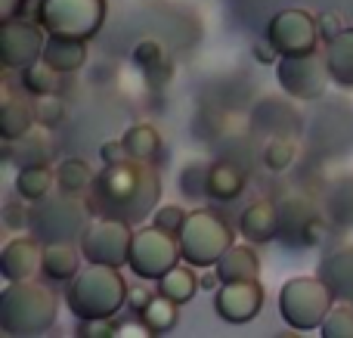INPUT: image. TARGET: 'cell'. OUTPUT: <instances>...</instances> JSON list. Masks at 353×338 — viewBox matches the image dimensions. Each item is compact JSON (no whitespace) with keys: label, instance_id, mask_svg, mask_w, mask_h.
<instances>
[{"label":"cell","instance_id":"6da1fadb","mask_svg":"<svg viewBox=\"0 0 353 338\" xmlns=\"http://www.w3.org/2000/svg\"><path fill=\"white\" fill-rule=\"evenodd\" d=\"M161 199V177L152 168V161L124 159L115 165H103L87 190L93 215L118 217L128 223H143L149 215H155Z\"/></svg>","mask_w":353,"mask_h":338},{"label":"cell","instance_id":"7a4b0ae2","mask_svg":"<svg viewBox=\"0 0 353 338\" xmlns=\"http://www.w3.org/2000/svg\"><path fill=\"white\" fill-rule=\"evenodd\" d=\"M59 314V298L41 279L6 283L0 292V332L10 338H31L50 332Z\"/></svg>","mask_w":353,"mask_h":338},{"label":"cell","instance_id":"3957f363","mask_svg":"<svg viewBox=\"0 0 353 338\" xmlns=\"http://www.w3.org/2000/svg\"><path fill=\"white\" fill-rule=\"evenodd\" d=\"M130 286L124 279L121 267L109 264H87L78 270V277L65 283V308L74 320H103L118 317L128 304Z\"/></svg>","mask_w":353,"mask_h":338},{"label":"cell","instance_id":"277c9868","mask_svg":"<svg viewBox=\"0 0 353 338\" xmlns=\"http://www.w3.org/2000/svg\"><path fill=\"white\" fill-rule=\"evenodd\" d=\"M90 221H93L90 202L81 199L78 192L59 190L31 202L28 233H34L43 246L47 242H78Z\"/></svg>","mask_w":353,"mask_h":338},{"label":"cell","instance_id":"5b68a950","mask_svg":"<svg viewBox=\"0 0 353 338\" xmlns=\"http://www.w3.org/2000/svg\"><path fill=\"white\" fill-rule=\"evenodd\" d=\"M180 252H183V261L199 270L205 267H214L223 252L236 242V233L232 227L226 223V217H220L217 211L211 208H195L186 215V223H183L180 233Z\"/></svg>","mask_w":353,"mask_h":338},{"label":"cell","instance_id":"8992f818","mask_svg":"<svg viewBox=\"0 0 353 338\" xmlns=\"http://www.w3.org/2000/svg\"><path fill=\"white\" fill-rule=\"evenodd\" d=\"M338 298L319 277H294L279 289V317L294 332H316Z\"/></svg>","mask_w":353,"mask_h":338},{"label":"cell","instance_id":"52a82bcc","mask_svg":"<svg viewBox=\"0 0 353 338\" xmlns=\"http://www.w3.org/2000/svg\"><path fill=\"white\" fill-rule=\"evenodd\" d=\"M109 3L105 0H37V22L47 34L90 41L103 31Z\"/></svg>","mask_w":353,"mask_h":338},{"label":"cell","instance_id":"ba28073f","mask_svg":"<svg viewBox=\"0 0 353 338\" xmlns=\"http://www.w3.org/2000/svg\"><path fill=\"white\" fill-rule=\"evenodd\" d=\"M183 261L180 252V236L168 233L161 227H140L134 230V242H130V273L137 279H149V283H159L168 270H174Z\"/></svg>","mask_w":353,"mask_h":338},{"label":"cell","instance_id":"9c48e42d","mask_svg":"<svg viewBox=\"0 0 353 338\" xmlns=\"http://www.w3.org/2000/svg\"><path fill=\"white\" fill-rule=\"evenodd\" d=\"M130 242H134V223L97 215L90 223H87V230L78 239V246H81V252H84L87 264L128 267Z\"/></svg>","mask_w":353,"mask_h":338},{"label":"cell","instance_id":"30bf717a","mask_svg":"<svg viewBox=\"0 0 353 338\" xmlns=\"http://www.w3.org/2000/svg\"><path fill=\"white\" fill-rule=\"evenodd\" d=\"M279 208V227H276V239L288 248H313L323 242L325 236V217L316 208L310 196H285L276 202Z\"/></svg>","mask_w":353,"mask_h":338},{"label":"cell","instance_id":"8fae6325","mask_svg":"<svg viewBox=\"0 0 353 338\" xmlns=\"http://www.w3.org/2000/svg\"><path fill=\"white\" fill-rule=\"evenodd\" d=\"M276 81L292 99H301V103L319 99L332 81L329 66H325V53L310 50V53H298V56H279Z\"/></svg>","mask_w":353,"mask_h":338},{"label":"cell","instance_id":"7c38bea8","mask_svg":"<svg viewBox=\"0 0 353 338\" xmlns=\"http://www.w3.org/2000/svg\"><path fill=\"white\" fill-rule=\"evenodd\" d=\"M43 47H47V31L41 22H28V19H3L0 22V66L22 72V68L34 66L43 59Z\"/></svg>","mask_w":353,"mask_h":338},{"label":"cell","instance_id":"4fadbf2b","mask_svg":"<svg viewBox=\"0 0 353 338\" xmlns=\"http://www.w3.org/2000/svg\"><path fill=\"white\" fill-rule=\"evenodd\" d=\"M267 41L279 50V56L310 53L319 47V16L307 10H279L267 22Z\"/></svg>","mask_w":353,"mask_h":338},{"label":"cell","instance_id":"5bb4252c","mask_svg":"<svg viewBox=\"0 0 353 338\" xmlns=\"http://www.w3.org/2000/svg\"><path fill=\"white\" fill-rule=\"evenodd\" d=\"M263 308V286L261 279H232V283H220L214 289V310L223 323L232 326H245V323L257 320Z\"/></svg>","mask_w":353,"mask_h":338},{"label":"cell","instance_id":"9a60e30c","mask_svg":"<svg viewBox=\"0 0 353 338\" xmlns=\"http://www.w3.org/2000/svg\"><path fill=\"white\" fill-rule=\"evenodd\" d=\"M43 267V242L34 233L25 230L22 236H12L0 252V277L6 283H19V279H34Z\"/></svg>","mask_w":353,"mask_h":338},{"label":"cell","instance_id":"2e32d148","mask_svg":"<svg viewBox=\"0 0 353 338\" xmlns=\"http://www.w3.org/2000/svg\"><path fill=\"white\" fill-rule=\"evenodd\" d=\"M316 277L329 286L338 301L353 304V246L332 248L329 255H323Z\"/></svg>","mask_w":353,"mask_h":338},{"label":"cell","instance_id":"e0dca14e","mask_svg":"<svg viewBox=\"0 0 353 338\" xmlns=\"http://www.w3.org/2000/svg\"><path fill=\"white\" fill-rule=\"evenodd\" d=\"M276 227H279V208L270 199H257L239 215V236L251 246H267L276 239Z\"/></svg>","mask_w":353,"mask_h":338},{"label":"cell","instance_id":"ac0fdd59","mask_svg":"<svg viewBox=\"0 0 353 338\" xmlns=\"http://www.w3.org/2000/svg\"><path fill=\"white\" fill-rule=\"evenodd\" d=\"M3 155L12 161L16 168H31V165H50V155H53V143H50V128H34L28 130L19 140H6Z\"/></svg>","mask_w":353,"mask_h":338},{"label":"cell","instance_id":"d6986e66","mask_svg":"<svg viewBox=\"0 0 353 338\" xmlns=\"http://www.w3.org/2000/svg\"><path fill=\"white\" fill-rule=\"evenodd\" d=\"M84 252L74 242H47L43 246V267L41 277L50 283H68L78 277V270L84 267Z\"/></svg>","mask_w":353,"mask_h":338},{"label":"cell","instance_id":"ffe728a7","mask_svg":"<svg viewBox=\"0 0 353 338\" xmlns=\"http://www.w3.org/2000/svg\"><path fill=\"white\" fill-rule=\"evenodd\" d=\"M37 124L34 118V103L19 93H3V106H0V137L6 140H19Z\"/></svg>","mask_w":353,"mask_h":338},{"label":"cell","instance_id":"44dd1931","mask_svg":"<svg viewBox=\"0 0 353 338\" xmlns=\"http://www.w3.org/2000/svg\"><path fill=\"white\" fill-rule=\"evenodd\" d=\"M43 62L53 66L59 74L78 72L87 62V41L81 37H62V34H47V47H43Z\"/></svg>","mask_w":353,"mask_h":338},{"label":"cell","instance_id":"7402d4cb","mask_svg":"<svg viewBox=\"0 0 353 338\" xmlns=\"http://www.w3.org/2000/svg\"><path fill=\"white\" fill-rule=\"evenodd\" d=\"M214 270H217L220 283H232V279H257L261 277V258H257L254 246H239V242H232L230 248L223 252V258L214 264Z\"/></svg>","mask_w":353,"mask_h":338},{"label":"cell","instance_id":"603a6c76","mask_svg":"<svg viewBox=\"0 0 353 338\" xmlns=\"http://www.w3.org/2000/svg\"><path fill=\"white\" fill-rule=\"evenodd\" d=\"M325 66L332 84L353 87V28H341L332 41H325Z\"/></svg>","mask_w":353,"mask_h":338},{"label":"cell","instance_id":"cb8c5ba5","mask_svg":"<svg viewBox=\"0 0 353 338\" xmlns=\"http://www.w3.org/2000/svg\"><path fill=\"white\" fill-rule=\"evenodd\" d=\"M242 190H245V174L232 161L220 159L208 168V196L214 202H232V199L242 196Z\"/></svg>","mask_w":353,"mask_h":338},{"label":"cell","instance_id":"d4e9b609","mask_svg":"<svg viewBox=\"0 0 353 338\" xmlns=\"http://www.w3.org/2000/svg\"><path fill=\"white\" fill-rule=\"evenodd\" d=\"M53 186H56V168H50V165L19 168V174H16V192L22 202H37V199L50 196Z\"/></svg>","mask_w":353,"mask_h":338},{"label":"cell","instance_id":"484cf974","mask_svg":"<svg viewBox=\"0 0 353 338\" xmlns=\"http://www.w3.org/2000/svg\"><path fill=\"white\" fill-rule=\"evenodd\" d=\"M140 320L152 329V335H165V332H171L176 326V320H180V304H176L174 298H168L165 292L155 289V295L149 298L146 308L140 310Z\"/></svg>","mask_w":353,"mask_h":338},{"label":"cell","instance_id":"4316f807","mask_svg":"<svg viewBox=\"0 0 353 338\" xmlns=\"http://www.w3.org/2000/svg\"><path fill=\"white\" fill-rule=\"evenodd\" d=\"M199 289H201V286H199V273H195V267L186 264V261H183V264H176L174 270H168L165 277L159 279V292H165V295L174 298L176 304L192 301Z\"/></svg>","mask_w":353,"mask_h":338},{"label":"cell","instance_id":"83f0119b","mask_svg":"<svg viewBox=\"0 0 353 338\" xmlns=\"http://www.w3.org/2000/svg\"><path fill=\"white\" fill-rule=\"evenodd\" d=\"M124 146H128L130 159H143V161H155L161 152V134L152 124H134L124 130Z\"/></svg>","mask_w":353,"mask_h":338},{"label":"cell","instance_id":"f1b7e54d","mask_svg":"<svg viewBox=\"0 0 353 338\" xmlns=\"http://www.w3.org/2000/svg\"><path fill=\"white\" fill-rule=\"evenodd\" d=\"M93 168L87 165L84 159H65V161H59L56 165V186L59 190H65V192H87L90 190V183H93Z\"/></svg>","mask_w":353,"mask_h":338},{"label":"cell","instance_id":"f546056e","mask_svg":"<svg viewBox=\"0 0 353 338\" xmlns=\"http://www.w3.org/2000/svg\"><path fill=\"white\" fill-rule=\"evenodd\" d=\"M22 90L31 97H47V93H59V72L47 62H34V66L22 68Z\"/></svg>","mask_w":353,"mask_h":338},{"label":"cell","instance_id":"4dcf8cb0","mask_svg":"<svg viewBox=\"0 0 353 338\" xmlns=\"http://www.w3.org/2000/svg\"><path fill=\"white\" fill-rule=\"evenodd\" d=\"M298 159V146H294L288 137H273V140L263 146V168L273 174H282L294 165Z\"/></svg>","mask_w":353,"mask_h":338},{"label":"cell","instance_id":"1f68e13d","mask_svg":"<svg viewBox=\"0 0 353 338\" xmlns=\"http://www.w3.org/2000/svg\"><path fill=\"white\" fill-rule=\"evenodd\" d=\"M68 115V106L59 93H47V97H34V118L41 128H59Z\"/></svg>","mask_w":353,"mask_h":338},{"label":"cell","instance_id":"d6a6232c","mask_svg":"<svg viewBox=\"0 0 353 338\" xmlns=\"http://www.w3.org/2000/svg\"><path fill=\"white\" fill-rule=\"evenodd\" d=\"M319 335L323 338H353V304L341 301L338 308L329 310V317L319 326Z\"/></svg>","mask_w":353,"mask_h":338},{"label":"cell","instance_id":"836d02e7","mask_svg":"<svg viewBox=\"0 0 353 338\" xmlns=\"http://www.w3.org/2000/svg\"><path fill=\"white\" fill-rule=\"evenodd\" d=\"M329 217L338 223V227H353V186H338L329 196V205H325Z\"/></svg>","mask_w":353,"mask_h":338},{"label":"cell","instance_id":"e575fe53","mask_svg":"<svg viewBox=\"0 0 353 338\" xmlns=\"http://www.w3.org/2000/svg\"><path fill=\"white\" fill-rule=\"evenodd\" d=\"M208 168H211V165H189V168H183V174H180L183 196H189V199L208 196Z\"/></svg>","mask_w":353,"mask_h":338},{"label":"cell","instance_id":"d590c367","mask_svg":"<svg viewBox=\"0 0 353 338\" xmlns=\"http://www.w3.org/2000/svg\"><path fill=\"white\" fill-rule=\"evenodd\" d=\"M186 215L189 211H183L180 205H161V208H155L152 223L161 230H168V233H180L183 223H186Z\"/></svg>","mask_w":353,"mask_h":338},{"label":"cell","instance_id":"8d00e7d4","mask_svg":"<svg viewBox=\"0 0 353 338\" xmlns=\"http://www.w3.org/2000/svg\"><path fill=\"white\" fill-rule=\"evenodd\" d=\"M161 59H165V50H161V43L155 41V37H143L134 47V62L140 68H152L155 62H161Z\"/></svg>","mask_w":353,"mask_h":338},{"label":"cell","instance_id":"74e56055","mask_svg":"<svg viewBox=\"0 0 353 338\" xmlns=\"http://www.w3.org/2000/svg\"><path fill=\"white\" fill-rule=\"evenodd\" d=\"M118 317H103V320H78L81 338H115Z\"/></svg>","mask_w":353,"mask_h":338},{"label":"cell","instance_id":"f35d334b","mask_svg":"<svg viewBox=\"0 0 353 338\" xmlns=\"http://www.w3.org/2000/svg\"><path fill=\"white\" fill-rule=\"evenodd\" d=\"M28 217H31V202L19 205V202H6L3 205V223L10 230H28Z\"/></svg>","mask_w":353,"mask_h":338},{"label":"cell","instance_id":"ab89813d","mask_svg":"<svg viewBox=\"0 0 353 338\" xmlns=\"http://www.w3.org/2000/svg\"><path fill=\"white\" fill-rule=\"evenodd\" d=\"M99 159H103V165H115V161H124V159H130V155H128L124 140L118 137V140H105L103 146H99Z\"/></svg>","mask_w":353,"mask_h":338},{"label":"cell","instance_id":"60d3db41","mask_svg":"<svg viewBox=\"0 0 353 338\" xmlns=\"http://www.w3.org/2000/svg\"><path fill=\"white\" fill-rule=\"evenodd\" d=\"M115 335L118 338H146V335H152V329H149L146 326V323H143L140 320V314H137V317H128V320H124V323H118V326H115Z\"/></svg>","mask_w":353,"mask_h":338},{"label":"cell","instance_id":"b9f144b4","mask_svg":"<svg viewBox=\"0 0 353 338\" xmlns=\"http://www.w3.org/2000/svg\"><path fill=\"white\" fill-rule=\"evenodd\" d=\"M341 28L344 25H341V16H338V12H323V16H319V37H323V43L332 41Z\"/></svg>","mask_w":353,"mask_h":338},{"label":"cell","instance_id":"7bdbcfd3","mask_svg":"<svg viewBox=\"0 0 353 338\" xmlns=\"http://www.w3.org/2000/svg\"><path fill=\"white\" fill-rule=\"evenodd\" d=\"M146 74H149V81H152V84H168V81H171V74H174V66L168 59H161V62H155L152 68H146Z\"/></svg>","mask_w":353,"mask_h":338},{"label":"cell","instance_id":"ee69618b","mask_svg":"<svg viewBox=\"0 0 353 338\" xmlns=\"http://www.w3.org/2000/svg\"><path fill=\"white\" fill-rule=\"evenodd\" d=\"M155 292H149V289H143V286H130V295H128V308L134 310V314H140L143 308H146V301L152 298Z\"/></svg>","mask_w":353,"mask_h":338},{"label":"cell","instance_id":"f6af8a7d","mask_svg":"<svg viewBox=\"0 0 353 338\" xmlns=\"http://www.w3.org/2000/svg\"><path fill=\"white\" fill-rule=\"evenodd\" d=\"M254 59L263 62V66H276V62H279V50L270 41H261V43H254Z\"/></svg>","mask_w":353,"mask_h":338},{"label":"cell","instance_id":"bcb514c9","mask_svg":"<svg viewBox=\"0 0 353 338\" xmlns=\"http://www.w3.org/2000/svg\"><path fill=\"white\" fill-rule=\"evenodd\" d=\"M25 10H28V0H0V19L25 16Z\"/></svg>","mask_w":353,"mask_h":338},{"label":"cell","instance_id":"7dc6e473","mask_svg":"<svg viewBox=\"0 0 353 338\" xmlns=\"http://www.w3.org/2000/svg\"><path fill=\"white\" fill-rule=\"evenodd\" d=\"M199 286H201V289H220V277H217V270L211 267V273L199 277Z\"/></svg>","mask_w":353,"mask_h":338}]
</instances>
